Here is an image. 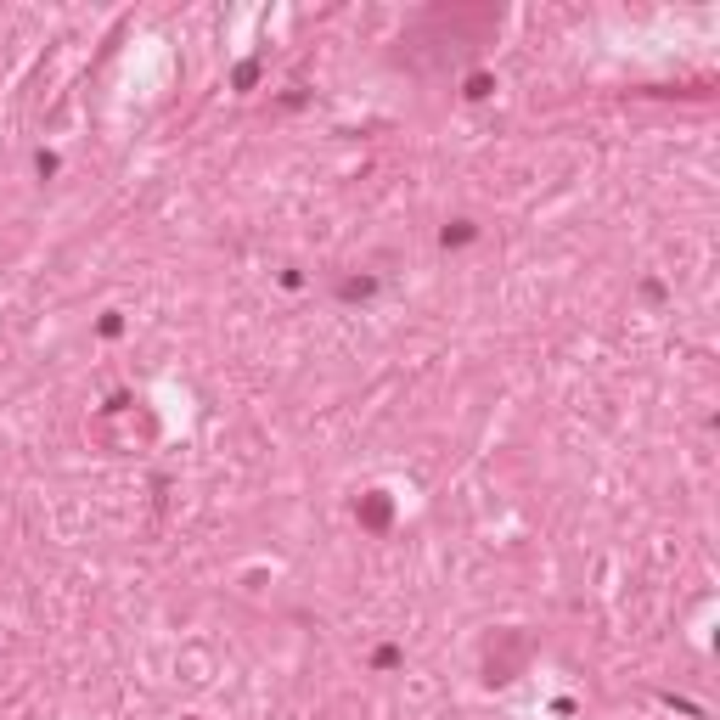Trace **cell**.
I'll list each match as a JSON object with an SVG mask.
<instances>
[{
	"label": "cell",
	"instance_id": "6da1fadb",
	"mask_svg": "<svg viewBox=\"0 0 720 720\" xmlns=\"http://www.w3.org/2000/svg\"><path fill=\"white\" fill-rule=\"evenodd\" d=\"M383 518H389V501L371 495V501H366V524H383Z\"/></svg>",
	"mask_w": 720,
	"mask_h": 720
}]
</instances>
